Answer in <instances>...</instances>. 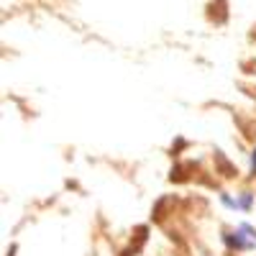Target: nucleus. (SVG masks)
Returning a JSON list of instances; mask_svg holds the SVG:
<instances>
[{
    "label": "nucleus",
    "mask_w": 256,
    "mask_h": 256,
    "mask_svg": "<svg viewBox=\"0 0 256 256\" xmlns=\"http://www.w3.org/2000/svg\"><path fill=\"white\" fill-rule=\"evenodd\" d=\"M254 169H256V152H254Z\"/></svg>",
    "instance_id": "obj_1"
}]
</instances>
